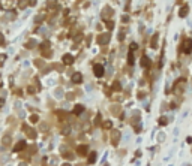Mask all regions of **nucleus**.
Returning a JSON list of instances; mask_svg holds the SVG:
<instances>
[{"mask_svg": "<svg viewBox=\"0 0 192 166\" xmlns=\"http://www.w3.org/2000/svg\"><path fill=\"white\" fill-rule=\"evenodd\" d=\"M38 120H39V118H38V115H32V117H30V121H32V123H38Z\"/></svg>", "mask_w": 192, "mask_h": 166, "instance_id": "18", "label": "nucleus"}, {"mask_svg": "<svg viewBox=\"0 0 192 166\" xmlns=\"http://www.w3.org/2000/svg\"><path fill=\"white\" fill-rule=\"evenodd\" d=\"M0 5H2L5 9H9L12 6V2H11V0H0Z\"/></svg>", "mask_w": 192, "mask_h": 166, "instance_id": "12", "label": "nucleus"}, {"mask_svg": "<svg viewBox=\"0 0 192 166\" xmlns=\"http://www.w3.org/2000/svg\"><path fill=\"white\" fill-rule=\"evenodd\" d=\"M104 127H105V129H110V127H111V121H105Z\"/></svg>", "mask_w": 192, "mask_h": 166, "instance_id": "21", "label": "nucleus"}, {"mask_svg": "<svg viewBox=\"0 0 192 166\" xmlns=\"http://www.w3.org/2000/svg\"><path fill=\"white\" fill-rule=\"evenodd\" d=\"M2 44H3V34L0 33V45H2Z\"/></svg>", "mask_w": 192, "mask_h": 166, "instance_id": "23", "label": "nucleus"}, {"mask_svg": "<svg viewBox=\"0 0 192 166\" xmlns=\"http://www.w3.org/2000/svg\"><path fill=\"white\" fill-rule=\"evenodd\" d=\"M183 85H185V79H179L174 84V91H176V93H182V91H183Z\"/></svg>", "mask_w": 192, "mask_h": 166, "instance_id": "2", "label": "nucleus"}, {"mask_svg": "<svg viewBox=\"0 0 192 166\" xmlns=\"http://www.w3.org/2000/svg\"><path fill=\"white\" fill-rule=\"evenodd\" d=\"M98 42L101 44V45H104V44H107L108 42V34H101L99 38H98Z\"/></svg>", "mask_w": 192, "mask_h": 166, "instance_id": "11", "label": "nucleus"}, {"mask_svg": "<svg viewBox=\"0 0 192 166\" xmlns=\"http://www.w3.org/2000/svg\"><path fill=\"white\" fill-rule=\"evenodd\" d=\"M83 81V75L80 72H77V73H74L72 75V82H75V84H80Z\"/></svg>", "mask_w": 192, "mask_h": 166, "instance_id": "5", "label": "nucleus"}, {"mask_svg": "<svg viewBox=\"0 0 192 166\" xmlns=\"http://www.w3.org/2000/svg\"><path fill=\"white\" fill-rule=\"evenodd\" d=\"M93 72H95V75L96 76H102L104 75V66L102 64H95V67H93Z\"/></svg>", "mask_w": 192, "mask_h": 166, "instance_id": "1", "label": "nucleus"}, {"mask_svg": "<svg viewBox=\"0 0 192 166\" xmlns=\"http://www.w3.org/2000/svg\"><path fill=\"white\" fill-rule=\"evenodd\" d=\"M96 160V153H92L90 156H89V163H93Z\"/></svg>", "mask_w": 192, "mask_h": 166, "instance_id": "15", "label": "nucleus"}, {"mask_svg": "<svg viewBox=\"0 0 192 166\" xmlns=\"http://www.w3.org/2000/svg\"><path fill=\"white\" fill-rule=\"evenodd\" d=\"M83 111H84V106H83V105H77V106L74 108V114H75V115H80Z\"/></svg>", "mask_w": 192, "mask_h": 166, "instance_id": "10", "label": "nucleus"}, {"mask_svg": "<svg viewBox=\"0 0 192 166\" xmlns=\"http://www.w3.org/2000/svg\"><path fill=\"white\" fill-rule=\"evenodd\" d=\"M159 124H167V118H165V117H162V118L159 120Z\"/></svg>", "mask_w": 192, "mask_h": 166, "instance_id": "20", "label": "nucleus"}, {"mask_svg": "<svg viewBox=\"0 0 192 166\" xmlns=\"http://www.w3.org/2000/svg\"><path fill=\"white\" fill-rule=\"evenodd\" d=\"M35 46V41H29V44H27V48H33Z\"/></svg>", "mask_w": 192, "mask_h": 166, "instance_id": "19", "label": "nucleus"}, {"mask_svg": "<svg viewBox=\"0 0 192 166\" xmlns=\"http://www.w3.org/2000/svg\"><path fill=\"white\" fill-rule=\"evenodd\" d=\"M27 148V145H26V142L24 141H20L15 147H14V151H21V150H26Z\"/></svg>", "mask_w": 192, "mask_h": 166, "instance_id": "4", "label": "nucleus"}, {"mask_svg": "<svg viewBox=\"0 0 192 166\" xmlns=\"http://www.w3.org/2000/svg\"><path fill=\"white\" fill-rule=\"evenodd\" d=\"M183 48H185V52H192V41H191V39H188V41L185 42Z\"/></svg>", "mask_w": 192, "mask_h": 166, "instance_id": "9", "label": "nucleus"}, {"mask_svg": "<svg viewBox=\"0 0 192 166\" xmlns=\"http://www.w3.org/2000/svg\"><path fill=\"white\" fill-rule=\"evenodd\" d=\"M141 66H143V67H149V66H150V59L144 55V57L141 59Z\"/></svg>", "mask_w": 192, "mask_h": 166, "instance_id": "13", "label": "nucleus"}, {"mask_svg": "<svg viewBox=\"0 0 192 166\" xmlns=\"http://www.w3.org/2000/svg\"><path fill=\"white\" fill-rule=\"evenodd\" d=\"M87 151H89L87 145H78V148H77V153H78L80 156H84V154H87Z\"/></svg>", "mask_w": 192, "mask_h": 166, "instance_id": "6", "label": "nucleus"}, {"mask_svg": "<svg viewBox=\"0 0 192 166\" xmlns=\"http://www.w3.org/2000/svg\"><path fill=\"white\" fill-rule=\"evenodd\" d=\"M113 88H114V90H119V88H120V84H119V82H114Z\"/></svg>", "mask_w": 192, "mask_h": 166, "instance_id": "22", "label": "nucleus"}, {"mask_svg": "<svg viewBox=\"0 0 192 166\" xmlns=\"http://www.w3.org/2000/svg\"><path fill=\"white\" fill-rule=\"evenodd\" d=\"M62 166H71V165H69V163H65V165H62Z\"/></svg>", "mask_w": 192, "mask_h": 166, "instance_id": "24", "label": "nucleus"}, {"mask_svg": "<svg viewBox=\"0 0 192 166\" xmlns=\"http://www.w3.org/2000/svg\"><path fill=\"white\" fill-rule=\"evenodd\" d=\"M156 42H158V34H155V36H153V39H152V46L153 48H156V45H158Z\"/></svg>", "mask_w": 192, "mask_h": 166, "instance_id": "14", "label": "nucleus"}, {"mask_svg": "<svg viewBox=\"0 0 192 166\" xmlns=\"http://www.w3.org/2000/svg\"><path fill=\"white\" fill-rule=\"evenodd\" d=\"M62 60H63V63H65V64H72V63H74V57H72L71 54H65Z\"/></svg>", "mask_w": 192, "mask_h": 166, "instance_id": "7", "label": "nucleus"}, {"mask_svg": "<svg viewBox=\"0 0 192 166\" xmlns=\"http://www.w3.org/2000/svg\"><path fill=\"white\" fill-rule=\"evenodd\" d=\"M188 14V6H183V9L180 11V16H185Z\"/></svg>", "mask_w": 192, "mask_h": 166, "instance_id": "17", "label": "nucleus"}, {"mask_svg": "<svg viewBox=\"0 0 192 166\" xmlns=\"http://www.w3.org/2000/svg\"><path fill=\"white\" fill-rule=\"evenodd\" d=\"M12 142V138H11V135H5L3 138H2V144L5 145V147H9V144Z\"/></svg>", "mask_w": 192, "mask_h": 166, "instance_id": "8", "label": "nucleus"}, {"mask_svg": "<svg viewBox=\"0 0 192 166\" xmlns=\"http://www.w3.org/2000/svg\"><path fill=\"white\" fill-rule=\"evenodd\" d=\"M128 63H129V64H132V63H134V54H132V51L129 52V57H128Z\"/></svg>", "mask_w": 192, "mask_h": 166, "instance_id": "16", "label": "nucleus"}, {"mask_svg": "<svg viewBox=\"0 0 192 166\" xmlns=\"http://www.w3.org/2000/svg\"><path fill=\"white\" fill-rule=\"evenodd\" d=\"M119 138H120V133L117 130H113V133H111V142H113V145H117L119 144Z\"/></svg>", "mask_w": 192, "mask_h": 166, "instance_id": "3", "label": "nucleus"}]
</instances>
